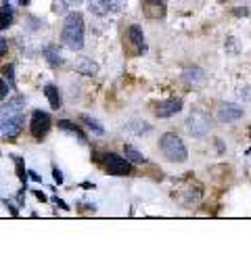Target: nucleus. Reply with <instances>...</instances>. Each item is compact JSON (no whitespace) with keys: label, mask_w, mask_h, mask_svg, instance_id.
<instances>
[{"label":"nucleus","mask_w":251,"mask_h":255,"mask_svg":"<svg viewBox=\"0 0 251 255\" xmlns=\"http://www.w3.org/2000/svg\"><path fill=\"white\" fill-rule=\"evenodd\" d=\"M23 107L25 99L21 94H15L0 107V136L2 138H17L23 130Z\"/></svg>","instance_id":"obj_1"},{"label":"nucleus","mask_w":251,"mask_h":255,"mask_svg":"<svg viewBox=\"0 0 251 255\" xmlns=\"http://www.w3.org/2000/svg\"><path fill=\"white\" fill-rule=\"evenodd\" d=\"M61 44L71 50L84 48V19L80 13H69L61 31Z\"/></svg>","instance_id":"obj_2"},{"label":"nucleus","mask_w":251,"mask_h":255,"mask_svg":"<svg viewBox=\"0 0 251 255\" xmlns=\"http://www.w3.org/2000/svg\"><path fill=\"white\" fill-rule=\"evenodd\" d=\"M159 151L163 153V157L167 159V161H174V163H182L188 157L186 144L182 142V138L176 132H165L159 138Z\"/></svg>","instance_id":"obj_3"},{"label":"nucleus","mask_w":251,"mask_h":255,"mask_svg":"<svg viewBox=\"0 0 251 255\" xmlns=\"http://www.w3.org/2000/svg\"><path fill=\"white\" fill-rule=\"evenodd\" d=\"M103 161H105V169H107L111 176H126V174H130L132 165H134L126 157H120L118 153H105Z\"/></svg>","instance_id":"obj_4"},{"label":"nucleus","mask_w":251,"mask_h":255,"mask_svg":"<svg viewBox=\"0 0 251 255\" xmlns=\"http://www.w3.org/2000/svg\"><path fill=\"white\" fill-rule=\"evenodd\" d=\"M50 126H52V122H50V115H48L46 111L36 109L34 113H31L29 132H31V136H34L36 140H42V138H46V134H48V130H50Z\"/></svg>","instance_id":"obj_5"},{"label":"nucleus","mask_w":251,"mask_h":255,"mask_svg":"<svg viewBox=\"0 0 251 255\" xmlns=\"http://www.w3.org/2000/svg\"><path fill=\"white\" fill-rule=\"evenodd\" d=\"M186 132L195 136V138H201L209 132V120H207V115L201 113V111H193L191 115H188V120H186Z\"/></svg>","instance_id":"obj_6"},{"label":"nucleus","mask_w":251,"mask_h":255,"mask_svg":"<svg viewBox=\"0 0 251 255\" xmlns=\"http://www.w3.org/2000/svg\"><path fill=\"white\" fill-rule=\"evenodd\" d=\"M128 0H90L88 8L94 15H107V13H120V10L126 6Z\"/></svg>","instance_id":"obj_7"},{"label":"nucleus","mask_w":251,"mask_h":255,"mask_svg":"<svg viewBox=\"0 0 251 255\" xmlns=\"http://www.w3.org/2000/svg\"><path fill=\"white\" fill-rule=\"evenodd\" d=\"M218 115V122H222V124H233L237 120L243 118V107H239L237 103H222L218 107L216 111Z\"/></svg>","instance_id":"obj_8"},{"label":"nucleus","mask_w":251,"mask_h":255,"mask_svg":"<svg viewBox=\"0 0 251 255\" xmlns=\"http://www.w3.org/2000/svg\"><path fill=\"white\" fill-rule=\"evenodd\" d=\"M182 111V101L180 99H167L155 105V115L157 118H174L176 113Z\"/></svg>","instance_id":"obj_9"},{"label":"nucleus","mask_w":251,"mask_h":255,"mask_svg":"<svg viewBox=\"0 0 251 255\" xmlns=\"http://www.w3.org/2000/svg\"><path fill=\"white\" fill-rule=\"evenodd\" d=\"M128 42H130V46L134 48V55H142V52H146V42H144V34H142L140 25H130Z\"/></svg>","instance_id":"obj_10"},{"label":"nucleus","mask_w":251,"mask_h":255,"mask_svg":"<svg viewBox=\"0 0 251 255\" xmlns=\"http://www.w3.org/2000/svg\"><path fill=\"white\" fill-rule=\"evenodd\" d=\"M57 126H59V130H63V132H69L71 136H76L82 144H88V138H86V134H84V132H82L80 128H78L76 124H73V122H69V120H59V124H57Z\"/></svg>","instance_id":"obj_11"},{"label":"nucleus","mask_w":251,"mask_h":255,"mask_svg":"<svg viewBox=\"0 0 251 255\" xmlns=\"http://www.w3.org/2000/svg\"><path fill=\"white\" fill-rule=\"evenodd\" d=\"M42 57H44L52 67H61L63 65V57H61L57 44H46L44 48H42Z\"/></svg>","instance_id":"obj_12"},{"label":"nucleus","mask_w":251,"mask_h":255,"mask_svg":"<svg viewBox=\"0 0 251 255\" xmlns=\"http://www.w3.org/2000/svg\"><path fill=\"white\" fill-rule=\"evenodd\" d=\"M182 80L186 84H191V86H203L205 84V71L199 69V67H193V69H186L182 73Z\"/></svg>","instance_id":"obj_13"},{"label":"nucleus","mask_w":251,"mask_h":255,"mask_svg":"<svg viewBox=\"0 0 251 255\" xmlns=\"http://www.w3.org/2000/svg\"><path fill=\"white\" fill-rule=\"evenodd\" d=\"M44 94H46V99L50 103V107L52 109H61V105H63V97H61V90L55 86V84H46L44 86Z\"/></svg>","instance_id":"obj_14"},{"label":"nucleus","mask_w":251,"mask_h":255,"mask_svg":"<svg viewBox=\"0 0 251 255\" xmlns=\"http://www.w3.org/2000/svg\"><path fill=\"white\" fill-rule=\"evenodd\" d=\"M13 19H15V4L4 2L0 6V31L6 29L10 23H13Z\"/></svg>","instance_id":"obj_15"},{"label":"nucleus","mask_w":251,"mask_h":255,"mask_svg":"<svg viewBox=\"0 0 251 255\" xmlns=\"http://www.w3.org/2000/svg\"><path fill=\"white\" fill-rule=\"evenodd\" d=\"M126 130L130 134H136V136H142V134H149L151 132V124H146L142 120H130L126 124Z\"/></svg>","instance_id":"obj_16"},{"label":"nucleus","mask_w":251,"mask_h":255,"mask_svg":"<svg viewBox=\"0 0 251 255\" xmlns=\"http://www.w3.org/2000/svg\"><path fill=\"white\" fill-rule=\"evenodd\" d=\"M76 71L78 73H82V76H88V78H92L94 73L99 71V65L94 61H90V59H82L78 65H76Z\"/></svg>","instance_id":"obj_17"},{"label":"nucleus","mask_w":251,"mask_h":255,"mask_svg":"<svg viewBox=\"0 0 251 255\" xmlns=\"http://www.w3.org/2000/svg\"><path fill=\"white\" fill-rule=\"evenodd\" d=\"M80 122L88 128V130H92L97 136H105V128H103V124L99 122V120H94V118H90V115H80Z\"/></svg>","instance_id":"obj_18"},{"label":"nucleus","mask_w":251,"mask_h":255,"mask_svg":"<svg viewBox=\"0 0 251 255\" xmlns=\"http://www.w3.org/2000/svg\"><path fill=\"white\" fill-rule=\"evenodd\" d=\"M124 157L128 159L130 163H144V161H146L144 155H142L140 151H136L132 144H124Z\"/></svg>","instance_id":"obj_19"},{"label":"nucleus","mask_w":251,"mask_h":255,"mask_svg":"<svg viewBox=\"0 0 251 255\" xmlns=\"http://www.w3.org/2000/svg\"><path fill=\"white\" fill-rule=\"evenodd\" d=\"M2 78L10 84V86H15V65L13 63H8V65L2 67Z\"/></svg>","instance_id":"obj_20"},{"label":"nucleus","mask_w":251,"mask_h":255,"mask_svg":"<svg viewBox=\"0 0 251 255\" xmlns=\"http://www.w3.org/2000/svg\"><path fill=\"white\" fill-rule=\"evenodd\" d=\"M80 2H82V0H59V4H57V13H65L67 8L78 6Z\"/></svg>","instance_id":"obj_21"},{"label":"nucleus","mask_w":251,"mask_h":255,"mask_svg":"<svg viewBox=\"0 0 251 255\" xmlns=\"http://www.w3.org/2000/svg\"><path fill=\"white\" fill-rule=\"evenodd\" d=\"M15 165H17V176H19V180H21V182H27V169L23 167V159H21V157H15Z\"/></svg>","instance_id":"obj_22"},{"label":"nucleus","mask_w":251,"mask_h":255,"mask_svg":"<svg viewBox=\"0 0 251 255\" xmlns=\"http://www.w3.org/2000/svg\"><path fill=\"white\" fill-rule=\"evenodd\" d=\"M10 88H13V86H10V84H8V82H6L4 78H0V101H2V99H6V97H8Z\"/></svg>","instance_id":"obj_23"},{"label":"nucleus","mask_w":251,"mask_h":255,"mask_svg":"<svg viewBox=\"0 0 251 255\" xmlns=\"http://www.w3.org/2000/svg\"><path fill=\"white\" fill-rule=\"evenodd\" d=\"M52 178H55V184H63V174L57 165H52Z\"/></svg>","instance_id":"obj_24"},{"label":"nucleus","mask_w":251,"mask_h":255,"mask_svg":"<svg viewBox=\"0 0 251 255\" xmlns=\"http://www.w3.org/2000/svg\"><path fill=\"white\" fill-rule=\"evenodd\" d=\"M8 52V40L6 38H0V57H4Z\"/></svg>","instance_id":"obj_25"},{"label":"nucleus","mask_w":251,"mask_h":255,"mask_svg":"<svg viewBox=\"0 0 251 255\" xmlns=\"http://www.w3.org/2000/svg\"><path fill=\"white\" fill-rule=\"evenodd\" d=\"M4 205H6V209L10 211V216H13V218H17V216H19V211H17V207H15L13 203H10V201H8V199H4Z\"/></svg>","instance_id":"obj_26"},{"label":"nucleus","mask_w":251,"mask_h":255,"mask_svg":"<svg viewBox=\"0 0 251 255\" xmlns=\"http://www.w3.org/2000/svg\"><path fill=\"white\" fill-rule=\"evenodd\" d=\"M27 176L34 180V182H42V176H40L38 172H34V169H27Z\"/></svg>","instance_id":"obj_27"},{"label":"nucleus","mask_w":251,"mask_h":255,"mask_svg":"<svg viewBox=\"0 0 251 255\" xmlns=\"http://www.w3.org/2000/svg\"><path fill=\"white\" fill-rule=\"evenodd\" d=\"M23 195H25V188H21L19 193H17V203H19V205H25V197H23Z\"/></svg>","instance_id":"obj_28"},{"label":"nucleus","mask_w":251,"mask_h":255,"mask_svg":"<svg viewBox=\"0 0 251 255\" xmlns=\"http://www.w3.org/2000/svg\"><path fill=\"white\" fill-rule=\"evenodd\" d=\"M144 2L146 4H153L155 8H159V10H163V2H161V0H144Z\"/></svg>","instance_id":"obj_29"},{"label":"nucleus","mask_w":251,"mask_h":255,"mask_svg":"<svg viewBox=\"0 0 251 255\" xmlns=\"http://www.w3.org/2000/svg\"><path fill=\"white\" fill-rule=\"evenodd\" d=\"M52 201H55V203H57V205H59L63 211H69V205H67V203H63V201H61L59 197H52Z\"/></svg>","instance_id":"obj_30"},{"label":"nucleus","mask_w":251,"mask_h":255,"mask_svg":"<svg viewBox=\"0 0 251 255\" xmlns=\"http://www.w3.org/2000/svg\"><path fill=\"white\" fill-rule=\"evenodd\" d=\"M31 195H36V199H38V201H42V203H44V201H48V197H46L44 193H42V190H34Z\"/></svg>","instance_id":"obj_31"},{"label":"nucleus","mask_w":251,"mask_h":255,"mask_svg":"<svg viewBox=\"0 0 251 255\" xmlns=\"http://www.w3.org/2000/svg\"><path fill=\"white\" fill-rule=\"evenodd\" d=\"M82 188H86V190H90V188H94V184H92V182H84V184H82Z\"/></svg>","instance_id":"obj_32"}]
</instances>
